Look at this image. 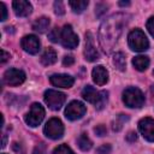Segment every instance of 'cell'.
Listing matches in <instances>:
<instances>
[{
  "mask_svg": "<svg viewBox=\"0 0 154 154\" xmlns=\"http://www.w3.org/2000/svg\"><path fill=\"white\" fill-rule=\"evenodd\" d=\"M129 18H130L129 14L114 13L102 22L99 30V38H100V45L105 51V53H109L113 49L125 25L128 24Z\"/></svg>",
  "mask_w": 154,
  "mask_h": 154,
  "instance_id": "cell-1",
  "label": "cell"
},
{
  "mask_svg": "<svg viewBox=\"0 0 154 154\" xmlns=\"http://www.w3.org/2000/svg\"><path fill=\"white\" fill-rule=\"evenodd\" d=\"M123 101L128 107L138 108L144 103V95L143 93L135 87L126 88L123 93Z\"/></svg>",
  "mask_w": 154,
  "mask_h": 154,
  "instance_id": "cell-2",
  "label": "cell"
},
{
  "mask_svg": "<svg viewBox=\"0 0 154 154\" xmlns=\"http://www.w3.org/2000/svg\"><path fill=\"white\" fill-rule=\"evenodd\" d=\"M128 42H129L130 48L132 51H136V52L146 51V49H148V46H149V42H148L147 36L140 29H135V30H132L129 34Z\"/></svg>",
  "mask_w": 154,
  "mask_h": 154,
  "instance_id": "cell-3",
  "label": "cell"
},
{
  "mask_svg": "<svg viewBox=\"0 0 154 154\" xmlns=\"http://www.w3.org/2000/svg\"><path fill=\"white\" fill-rule=\"evenodd\" d=\"M43 132L45 135L48 137V138H52V140H58L63 136L64 134V125L61 123L60 119L58 118H52L49 119L45 128H43Z\"/></svg>",
  "mask_w": 154,
  "mask_h": 154,
  "instance_id": "cell-4",
  "label": "cell"
},
{
  "mask_svg": "<svg viewBox=\"0 0 154 154\" xmlns=\"http://www.w3.org/2000/svg\"><path fill=\"white\" fill-rule=\"evenodd\" d=\"M45 118V109L40 103H32L29 112L25 114V123L30 126H37Z\"/></svg>",
  "mask_w": 154,
  "mask_h": 154,
  "instance_id": "cell-5",
  "label": "cell"
},
{
  "mask_svg": "<svg viewBox=\"0 0 154 154\" xmlns=\"http://www.w3.org/2000/svg\"><path fill=\"white\" fill-rule=\"evenodd\" d=\"M66 100V96L64 93H60L58 90H53V89H48L45 93V102L47 103V106L52 109H59L64 102Z\"/></svg>",
  "mask_w": 154,
  "mask_h": 154,
  "instance_id": "cell-6",
  "label": "cell"
},
{
  "mask_svg": "<svg viewBox=\"0 0 154 154\" xmlns=\"http://www.w3.org/2000/svg\"><path fill=\"white\" fill-rule=\"evenodd\" d=\"M85 111H87V108H85L84 103H82L81 101L75 100V101H71L66 106V108H65V117L67 119H70V120H76V119L82 118L85 114Z\"/></svg>",
  "mask_w": 154,
  "mask_h": 154,
  "instance_id": "cell-7",
  "label": "cell"
},
{
  "mask_svg": "<svg viewBox=\"0 0 154 154\" xmlns=\"http://www.w3.org/2000/svg\"><path fill=\"white\" fill-rule=\"evenodd\" d=\"M61 45L65 48L72 49L76 48L78 45V36L75 34L73 29L71 25H64V28L61 29V37H60Z\"/></svg>",
  "mask_w": 154,
  "mask_h": 154,
  "instance_id": "cell-8",
  "label": "cell"
},
{
  "mask_svg": "<svg viewBox=\"0 0 154 154\" xmlns=\"http://www.w3.org/2000/svg\"><path fill=\"white\" fill-rule=\"evenodd\" d=\"M25 81V73L18 69H8L4 73V82L8 85H19Z\"/></svg>",
  "mask_w": 154,
  "mask_h": 154,
  "instance_id": "cell-9",
  "label": "cell"
},
{
  "mask_svg": "<svg viewBox=\"0 0 154 154\" xmlns=\"http://www.w3.org/2000/svg\"><path fill=\"white\" fill-rule=\"evenodd\" d=\"M84 57L88 61H95L99 59L100 54L94 45V37L91 32L85 34V47H84Z\"/></svg>",
  "mask_w": 154,
  "mask_h": 154,
  "instance_id": "cell-10",
  "label": "cell"
},
{
  "mask_svg": "<svg viewBox=\"0 0 154 154\" xmlns=\"http://www.w3.org/2000/svg\"><path fill=\"white\" fill-rule=\"evenodd\" d=\"M141 135L149 142H154V120L152 118H143L138 123Z\"/></svg>",
  "mask_w": 154,
  "mask_h": 154,
  "instance_id": "cell-11",
  "label": "cell"
},
{
  "mask_svg": "<svg viewBox=\"0 0 154 154\" xmlns=\"http://www.w3.org/2000/svg\"><path fill=\"white\" fill-rule=\"evenodd\" d=\"M20 46L25 52L30 54H36L40 49V41L35 35H26L22 38Z\"/></svg>",
  "mask_w": 154,
  "mask_h": 154,
  "instance_id": "cell-12",
  "label": "cell"
},
{
  "mask_svg": "<svg viewBox=\"0 0 154 154\" xmlns=\"http://www.w3.org/2000/svg\"><path fill=\"white\" fill-rule=\"evenodd\" d=\"M49 81L53 85L60 87V88H71L75 83L73 77L70 75H64V73H58V75H52L49 77Z\"/></svg>",
  "mask_w": 154,
  "mask_h": 154,
  "instance_id": "cell-13",
  "label": "cell"
},
{
  "mask_svg": "<svg viewBox=\"0 0 154 154\" xmlns=\"http://www.w3.org/2000/svg\"><path fill=\"white\" fill-rule=\"evenodd\" d=\"M12 7H13V11L17 16L19 17H26L31 13V5L28 2V1H24V0H16L12 2Z\"/></svg>",
  "mask_w": 154,
  "mask_h": 154,
  "instance_id": "cell-14",
  "label": "cell"
},
{
  "mask_svg": "<svg viewBox=\"0 0 154 154\" xmlns=\"http://www.w3.org/2000/svg\"><path fill=\"white\" fill-rule=\"evenodd\" d=\"M82 96L84 100H87L90 103H94L95 106L99 103L100 99H101V91H97L95 88H93L91 85H87L84 87V89L82 90Z\"/></svg>",
  "mask_w": 154,
  "mask_h": 154,
  "instance_id": "cell-15",
  "label": "cell"
},
{
  "mask_svg": "<svg viewBox=\"0 0 154 154\" xmlns=\"http://www.w3.org/2000/svg\"><path fill=\"white\" fill-rule=\"evenodd\" d=\"M91 76H93L94 82H95L97 85H103V84H106L107 81H108V72H107V70H106L103 66H101V65H99V66H96V67L93 69Z\"/></svg>",
  "mask_w": 154,
  "mask_h": 154,
  "instance_id": "cell-16",
  "label": "cell"
},
{
  "mask_svg": "<svg viewBox=\"0 0 154 154\" xmlns=\"http://www.w3.org/2000/svg\"><path fill=\"white\" fill-rule=\"evenodd\" d=\"M55 61H57V53H55V51L53 48H51V47L46 48V51L41 55V63L45 66H49V65L54 64Z\"/></svg>",
  "mask_w": 154,
  "mask_h": 154,
  "instance_id": "cell-17",
  "label": "cell"
},
{
  "mask_svg": "<svg viewBox=\"0 0 154 154\" xmlns=\"http://www.w3.org/2000/svg\"><path fill=\"white\" fill-rule=\"evenodd\" d=\"M49 23H51V20H49L48 17H40V18H37V19L32 23V29H34L35 31L42 34V32H45V31L48 29Z\"/></svg>",
  "mask_w": 154,
  "mask_h": 154,
  "instance_id": "cell-18",
  "label": "cell"
},
{
  "mask_svg": "<svg viewBox=\"0 0 154 154\" xmlns=\"http://www.w3.org/2000/svg\"><path fill=\"white\" fill-rule=\"evenodd\" d=\"M132 65L138 71H144L149 66V59L146 55H137L132 59Z\"/></svg>",
  "mask_w": 154,
  "mask_h": 154,
  "instance_id": "cell-19",
  "label": "cell"
},
{
  "mask_svg": "<svg viewBox=\"0 0 154 154\" xmlns=\"http://www.w3.org/2000/svg\"><path fill=\"white\" fill-rule=\"evenodd\" d=\"M113 64H114V66L119 71H124L125 67H126V58H125V54L122 53V52H117L113 55Z\"/></svg>",
  "mask_w": 154,
  "mask_h": 154,
  "instance_id": "cell-20",
  "label": "cell"
},
{
  "mask_svg": "<svg viewBox=\"0 0 154 154\" xmlns=\"http://www.w3.org/2000/svg\"><path fill=\"white\" fill-rule=\"evenodd\" d=\"M69 4L75 13H82L87 8L89 2L87 0H75V1H70Z\"/></svg>",
  "mask_w": 154,
  "mask_h": 154,
  "instance_id": "cell-21",
  "label": "cell"
},
{
  "mask_svg": "<svg viewBox=\"0 0 154 154\" xmlns=\"http://www.w3.org/2000/svg\"><path fill=\"white\" fill-rule=\"evenodd\" d=\"M77 144H78V147H79L82 150H84V152H85V150H89V149L91 148V146H93L90 138H89L85 134L79 135V137H78V140H77Z\"/></svg>",
  "mask_w": 154,
  "mask_h": 154,
  "instance_id": "cell-22",
  "label": "cell"
},
{
  "mask_svg": "<svg viewBox=\"0 0 154 154\" xmlns=\"http://www.w3.org/2000/svg\"><path fill=\"white\" fill-rule=\"evenodd\" d=\"M128 120H129V116H126V114H119V116H117V118H116L114 122L112 123V129H113L114 131L122 130L123 125H124L125 122H128Z\"/></svg>",
  "mask_w": 154,
  "mask_h": 154,
  "instance_id": "cell-23",
  "label": "cell"
},
{
  "mask_svg": "<svg viewBox=\"0 0 154 154\" xmlns=\"http://www.w3.org/2000/svg\"><path fill=\"white\" fill-rule=\"evenodd\" d=\"M48 37H49V40H51L52 42H58V41L60 40V37H61V30H60L58 26L53 28V29L49 31Z\"/></svg>",
  "mask_w": 154,
  "mask_h": 154,
  "instance_id": "cell-24",
  "label": "cell"
},
{
  "mask_svg": "<svg viewBox=\"0 0 154 154\" xmlns=\"http://www.w3.org/2000/svg\"><path fill=\"white\" fill-rule=\"evenodd\" d=\"M53 154H75V153H73V150H72L69 146H66V144H60V146H58V147L53 150Z\"/></svg>",
  "mask_w": 154,
  "mask_h": 154,
  "instance_id": "cell-25",
  "label": "cell"
},
{
  "mask_svg": "<svg viewBox=\"0 0 154 154\" xmlns=\"http://www.w3.org/2000/svg\"><path fill=\"white\" fill-rule=\"evenodd\" d=\"M107 99H108V93H107L106 90H102V91H101V99H100L99 103L95 106L96 109H102V108L106 106V103H107Z\"/></svg>",
  "mask_w": 154,
  "mask_h": 154,
  "instance_id": "cell-26",
  "label": "cell"
},
{
  "mask_svg": "<svg viewBox=\"0 0 154 154\" xmlns=\"http://www.w3.org/2000/svg\"><path fill=\"white\" fill-rule=\"evenodd\" d=\"M107 8H108L107 5H105V4H97L96 7H95V14H96V17H99V18L102 17L106 13Z\"/></svg>",
  "mask_w": 154,
  "mask_h": 154,
  "instance_id": "cell-27",
  "label": "cell"
},
{
  "mask_svg": "<svg viewBox=\"0 0 154 154\" xmlns=\"http://www.w3.org/2000/svg\"><path fill=\"white\" fill-rule=\"evenodd\" d=\"M54 12L58 16H63L65 13V7H64V4L61 1H55L54 2Z\"/></svg>",
  "mask_w": 154,
  "mask_h": 154,
  "instance_id": "cell-28",
  "label": "cell"
},
{
  "mask_svg": "<svg viewBox=\"0 0 154 154\" xmlns=\"http://www.w3.org/2000/svg\"><path fill=\"white\" fill-rule=\"evenodd\" d=\"M111 146L109 144H102L96 149V154H109L111 153Z\"/></svg>",
  "mask_w": 154,
  "mask_h": 154,
  "instance_id": "cell-29",
  "label": "cell"
},
{
  "mask_svg": "<svg viewBox=\"0 0 154 154\" xmlns=\"http://www.w3.org/2000/svg\"><path fill=\"white\" fill-rule=\"evenodd\" d=\"M94 131H95V134H96L97 136H105V135H106V132H107L106 126H105V125H102V124H100V125L95 126V128H94Z\"/></svg>",
  "mask_w": 154,
  "mask_h": 154,
  "instance_id": "cell-30",
  "label": "cell"
},
{
  "mask_svg": "<svg viewBox=\"0 0 154 154\" xmlns=\"http://www.w3.org/2000/svg\"><path fill=\"white\" fill-rule=\"evenodd\" d=\"M12 149H13V152H14L16 154H25V150H24L23 146H22L20 143H18V142H14V143L12 144Z\"/></svg>",
  "mask_w": 154,
  "mask_h": 154,
  "instance_id": "cell-31",
  "label": "cell"
},
{
  "mask_svg": "<svg viewBox=\"0 0 154 154\" xmlns=\"http://www.w3.org/2000/svg\"><path fill=\"white\" fill-rule=\"evenodd\" d=\"M32 154H46V146L43 143H40L35 147Z\"/></svg>",
  "mask_w": 154,
  "mask_h": 154,
  "instance_id": "cell-32",
  "label": "cell"
},
{
  "mask_svg": "<svg viewBox=\"0 0 154 154\" xmlns=\"http://www.w3.org/2000/svg\"><path fill=\"white\" fill-rule=\"evenodd\" d=\"M75 63V58L72 55H65L63 59V65L64 66H71Z\"/></svg>",
  "mask_w": 154,
  "mask_h": 154,
  "instance_id": "cell-33",
  "label": "cell"
},
{
  "mask_svg": "<svg viewBox=\"0 0 154 154\" xmlns=\"http://www.w3.org/2000/svg\"><path fill=\"white\" fill-rule=\"evenodd\" d=\"M147 29L150 32V35L154 36V16L148 19V22H147Z\"/></svg>",
  "mask_w": 154,
  "mask_h": 154,
  "instance_id": "cell-34",
  "label": "cell"
},
{
  "mask_svg": "<svg viewBox=\"0 0 154 154\" xmlns=\"http://www.w3.org/2000/svg\"><path fill=\"white\" fill-rule=\"evenodd\" d=\"M0 11H1V17H0V19L4 22V20H6V18H7V10H6V6H5L4 2H0Z\"/></svg>",
  "mask_w": 154,
  "mask_h": 154,
  "instance_id": "cell-35",
  "label": "cell"
},
{
  "mask_svg": "<svg viewBox=\"0 0 154 154\" xmlns=\"http://www.w3.org/2000/svg\"><path fill=\"white\" fill-rule=\"evenodd\" d=\"M136 140H137V135H136V132L130 131V132L126 135V141H128V142H135Z\"/></svg>",
  "mask_w": 154,
  "mask_h": 154,
  "instance_id": "cell-36",
  "label": "cell"
},
{
  "mask_svg": "<svg viewBox=\"0 0 154 154\" xmlns=\"http://www.w3.org/2000/svg\"><path fill=\"white\" fill-rule=\"evenodd\" d=\"M8 59H10V53H7L6 51L1 49V64H5Z\"/></svg>",
  "mask_w": 154,
  "mask_h": 154,
  "instance_id": "cell-37",
  "label": "cell"
},
{
  "mask_svg": "<svg viewBox=\"0 0 154 154\" xmlns=\"http://www.w3.org/2000/svg\"><path fill=\"white\" fill-rule=\"evenodd\" d=\"M130 2L129 1H119V6H129Z\"/></svg>",
  "mask_w": 154,
  "mask_h": 154,
  "instance_id": "cell-38",
  "label": "cell"
},
{
  "mask_svg": "<svg viewBox=\"0 0 154 154\" xmlns=\"http://www.w3.org/2000/svg\"><path fill=\"white\" fill-rule=\"evenodd\" d=\"M5 146H6V136L4 135V136H2V146H1V147H5Z\"/></svg>",
  "mask_w": 154,
  "mask_h": 154,
  "instance_id": "cell-39",
  "label": "cell"
},
{
  "mask_svg": "<svg viewBox=\"0 0 154 154\" xmlns=\"http://www.w3.org/2000/svg\"><path fill=\"white\" fill-rule=\"evenodd\" d=\"M153 75H154V71H153Z\"/></svg>",
  "mask_w": 154,
  "mask_h": 154,
  "instance_id": "cell-40",
  "label": "cell"
}]
</instances>
